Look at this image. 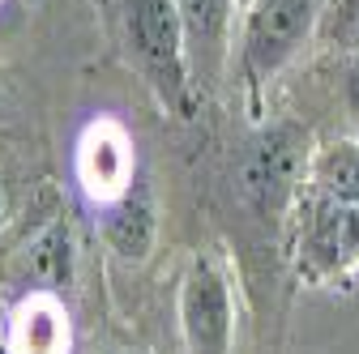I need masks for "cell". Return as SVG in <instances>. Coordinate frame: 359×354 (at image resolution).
Segmentation results:
<instances>
[{
    "mask_svg": "<svg viewBox=\"0 0 359 354\" xmlns=\"http://www.w3.org/2000/svg\"><path fill=\"white\" fill-rule=\"evenodd\" d=\"M0 209H5V197H0Z\"/></svg>",
    "mask_w": 359,
    "mask_h": 354,
    "instance_id": "obj_14",
    "label": "cell"
},
{
    "mask_svg": "<svg viewBox=\"0 0 359 354\" xmlns=\"http://www.w3.org/2000/svg\"><path fill=\"white\" fill-rule=\"evenodd\" d=\"M295 162H299V132L291 124H274L257 132L240 158V188L257 209H278L295 180Z\"/></svg>",
    "mask_w": 359,
    "mask_h": 354,
    "instance_id": "obj_3",
    "label": "cell"
},
{
    "mask_svg": "<svg viewBox=\"0 0 359 354\" xmlns=\"http://www.w3.org/2000/svg\"><path fill=\"white\" fill-rule=\"evenodd\" d=\"M124 30L137 52L146 77L163 103L184 111L189 99V73H184V22L180 0H124Z\"/></svg>",
    "mask_w": 359,
    "mask_h": 354,
    "instance_id": "obj_1",
    "label": "cell"
},
{
    "mask_svg": "<svg viewBox=\"0 0 359 354\" xmlns=\"http://www.w3.org/2000/svg\"><path fill=\"white\" fill-rule=\"evenodd\" d=\"M330 34L334 38H359V0H334L330 5Z\"/></svg>",
    "mask_w": 359,
    "mask_h": 354,
    "instance_id": "obj_12",
    "label": "cell"
},
{
    "mask_svg": "<svg viewBox=\"0 0 359 354\" xmlns=\"http://www.w3.org/2000/svg\"><path fill=\"white\" fill-rule=\"evenodd\" d=\"M180 325L189 354H231V295L205 256L193 260L180 295Z\"/></svg>",
    "mask_w": 359,
    "mask_h": 354,
    "instance_id": "obj_2",
    "label": "cell"
},
{
    "mask_svg": "<svg viewBox=\"0 0 359 354\" xmlns=\"http://www.w3.org/2000/svg\"><path fill=\"white\" fill-rule=\"evenodd\" d=\"M299 264L312 278H342L359 264V205H317L299 239Z\"/></svg>",
    "mask_w": 359,
    "mask_h": 354,
    "instance_id": "obj_4",
    "label": "cell"
},
{
    "mask_svg": "<svg viewBox=\"0 0 359 354\" xmlns=\"http://www.w3.org/2000/svg\"><path fill=\"white\" fill-rule=\"evenodd\" d=\"M346 103H351V111H355V120H359V60H355L351 73H346Z\"/></svg>",
    "mask_w": 359,
    "mask_h": 354,
    "instance_id": "obj_13",
    "label": "cell"
},
{
    "mask_svg": "<svg viewBox=\"0 0 359 354\" xmlns=\"http://www.w3.org/2000/svg\"><path fill=\"white\" fill-rule=\"evenodd\" d=\"M13 354H69V316L52 295H39L18 307Z\"/></svg>",
    "mask_w": 359,
    "mask_h": 354,
    "instance_id": "obj_7",
    "label": "cell"
},
{
    "mask_svg": "<svg viewBox=\"0 0 359 354\" xmlns=\"http://www.w3.org/2000/svg\"><path fill=\"white\" fill-rule=\"evenodd\" d=\"M317 184L338 205H359V146H334L317 158Z\"/></svg>",
    "mask_w": 359,
    "mask_h": 354,
    "instance_id": "obj_10",
    "label": "cell"
},
{
    "mask_svg": "<svg viewBox=\"0 0 359 354\" xmlns=\"http://www.w3.org/2000/svg\"><path fill=\"white\" fill-rule=\"evenodd\" d=\"M77 175L90 197L99 201H116L128 188V175H133V150L124 128L103 120V124H90L86 137L77 146Z\"/></svg>",
    "mask_w": 359,
    "mask_h": 354,
    "instance_id": "obj_6",
    "label": "cell"
},
{
    "mask_svg": "<svg viewBox=\"0 0 359 354\" xmlns=\"http://www.w3.org/2000/svg\"><path fill=\"white\" fill-rule=\"evenodd\" d=\"M107 243L128 260H142L150 252V243H154V201L142 184L137 188L128 184L116 197V205L107 213Z\"/></svg>",
    "mask_w": 359,
    "mask_h": 354,
    "instance_id": "obj_8",
    "label": "cell"
},
{
    "mask_svg": "<svg viewBox=\"0 0 359 354\" xmlns=\"http://www.w3.org/2000/svg\"><path fill=\"white\" fill-rule=\"evenodd\" d=\"M180 22H184L189 48H214L227 26V0H180Z\"/></svg>",
    "mask_w": 359,
    "mask_h": 354,
    "instance_id": "obj_11",
    "label": "cell"
},
{
    "mask_svg": "<svg viewBox=\"0 0 359 354\" xmlns=\"http://www.w3.org/2000/svg\"><path fill=\"white\" fill-rule=\"evenodd\" d=\"M30 274L48 286H65L73 278V235L65 222H52L30 243Z\"/></svg>",
    "mask_w": 359,
    "mask_h": 354,
    "instance_id": "obj_9",
    "label": "cell"
},
{
    "mask_svg": "<svg viewBox=\"0 0 359 354\" xmlns=\"http://www.w3.org/2000/svg\"><path fill=\"white\" fill-rule=\"evenodd\" d=\"M312 22V0H257V9L248 17V38L244 56L257 77L274 73L308 34Z\"/></svg>",
    "mask_w": 359,
    "mask_h": 354,
    "instance_id": "obj_5",
    "label": "cell"
}]
</instances>
